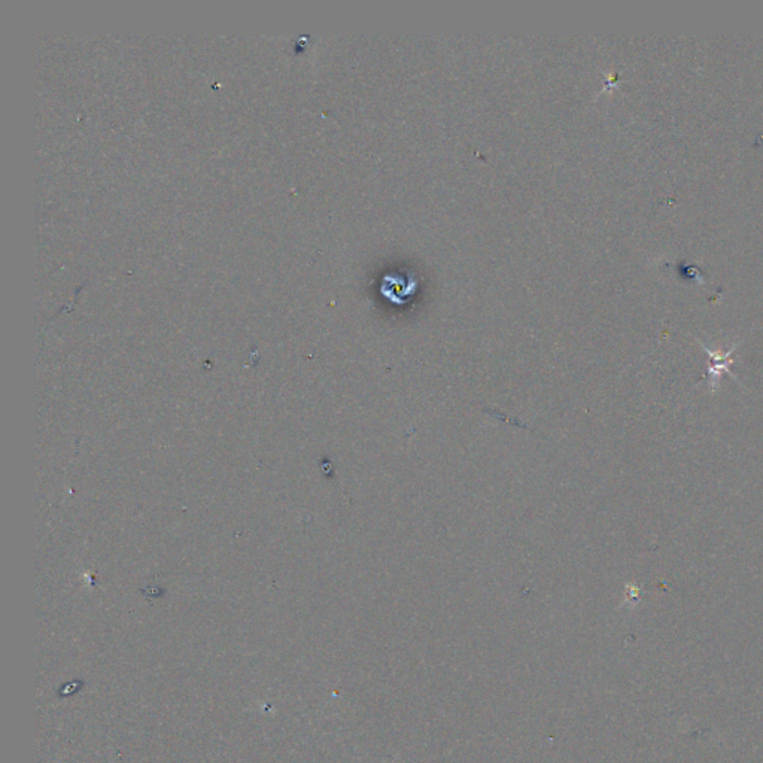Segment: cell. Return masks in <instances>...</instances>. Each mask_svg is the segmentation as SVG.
Here are the masks:
<instances>
[{
  "label": "cell",
  "instance_id": "cell-1",
  "mask_svg": "<svg viewBox=\"0 0 763 763\" xmlns=\"http://www.w3.org/2000/svg\"><path fill=\"white\" fill-rule=\"evenodd\" d=\"M702 348H704V351L708 354V356H709V359H711L709 369H708L709 387H711V389L716 391V388H717V385H719V380H720V377H722V373H729V374L732 376L729 367H731V364H732V354H734V351L737 349V344H734L729 351H726V352H723V354L719 352V351H711V349H708L707 346H704V344H702Z\"/></svg>",
  "mask_w": 763,
  "mask_h": 763
}]
</instances>
